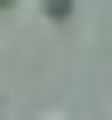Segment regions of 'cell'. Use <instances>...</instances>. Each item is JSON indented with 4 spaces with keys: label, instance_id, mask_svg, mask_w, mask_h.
Here are the masks:
<instances>
[{
    "label": "cell",
    "instance_id": "cell-1",
    "mask_svg": "<svg viewBox=\"0 0 112 120\" xmlns=\"http://www.w3.org/2000/svg\"><path fill=\"white\" fill-rule=\"evenodd\" d=\"M40 120H72V112H40Z\"/></svg>",
    "mask_w": 112,
    "mask_h": 120
}]
</instances>
